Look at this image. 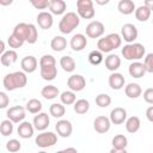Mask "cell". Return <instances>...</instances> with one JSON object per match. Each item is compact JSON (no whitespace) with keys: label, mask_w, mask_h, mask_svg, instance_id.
I'll return each instance as SVG.
<instances>
[{"label":"cell","mask_w":153,"mask_h":153,"mask_svg":"<svg viewBox=\"0 0 153 153\" xmlns=\"http://www.w3.org/2000/svg\"><path fill=\"white\" fill-rule=\"evenodd\" d=\"M2 84H4V87L7 91H14L17 88H23V87L26 86V84H27V76L22 71L7 73L4 76Z\"/></svg>","instance_id":"obj_1"},{"label":"cell","mask_w":153,"mask_h":153,"mask_svg":"<svg viewBox=\"0 0 153 153\" xmlns=\"http://www.w3.org/2000/svg\"><path fill=\"white\" fill-rule=\"evenodd\" d=\"M122 44V38L118 33L112 32L109 33L102 38L98 39L97 42V50H99L100 53H110L117 48H120Z\"/></svg>","instance_id":"obj_2"},{"label":"cell","mask_w":153,"mask_h":153,"mask_svg":"<svg viewBox=\"0 0 153 153\" xmlns=\"http://www.w3.org/2000/svg\"><path fill=\"white\" fill-rule=\"evenodd\" d=\"M121 54L126 60L134 61V60H140L145 56L146 54V48L141 43H129L126 44L121 49Z\"/></svg>","instance_id":"obj_3"},{"label":"cell","mask_w":153,"mask_h":153,"mask_svg":"<svg viewBox=\"0 0 153 153\" xmlns=\"http://www.w3.org/2000/svg\"><path fill=\"white\" fill-rule=\"evenodd\" d=\"M80 24V18L75 12H67L63 14V17L61 18L60 23H59V30L65 33L68 35L71 33L74 29H76Z\"/></svg>","instance_id":"obj_4"},{"label":"cell","mask_w":153,"mask_h":153,"mask_svg":"<svg viewBox=\"0 0 153 153\" xmlns=\"http://www.w3.org/2000/svg\"><path fill=\"white\" fill-rule=\"evenodd\" d=\"M76 11H78V16L81 17L82 19H92L96 14L92 0H78Z\"/></svg>","instance_id":"obj_5"},{"label":"cell","mask_w":153,"mask_h":153,"mask_svg":"<svg viewBox=\"0 0 153 153\" xmlns=\"http://www.w3.org/2000/svg\"><path fill=\"white\" fill-rule=\"evenodd\" d=\"M35 142L41 148H48L57 142V135L54 134L53 131H43L36 136Z\"/></svg>","instance_id":"obj_6"},{"label":"cell","mask_w":153,"mask_h":153,"mask_svg":"<svg viewBox=\"0 0 153 153\" xmlns=\"http://www.w3.org/2000/svg\"><path fill=\"white\" fill-rule=\"evenodd\" d=\"M6 116H7V120H10L12 123H20V122L24 121V118L26 116V110L22 105L11 106L7 110Z\"/></svg>","instance_id":"obj_7"},{"label":"cell","mask_w":153,"mask_h":153,"mask_svg":"<svg viewBox=\"0 0 153 153\" xmlns=\"http://www.w3.org/2000/svg\"><path fill=\"white\" fill-rule=\"evenodd\" d=\"M85 31H86V36H88L90 38H99V37H102L104 35L105 26H104V24L102 22L93 20L90 24H87Z\"/></svg>","instance_id":"obj_8"},{"label":"cell","mask_w":153,"mask_h":153,"mask_svg":"<svg viewBox=\"0 0 153 153\" xmlns=\"http://www.w3.org/2000/svg\"><path fill=\"white\" fill-rule=\"evenodd\" d=\"M121 35H122L121 38H123V39L129 44V43H134V41L137 38L139 32H137V29H136V26H135L134 24L127 23V24H124V25L122 26V29H121Z\"/></svg>","instance_id":"obj_9"},{"label":"cell","mask_w":153,"mask_h":153,"mask_svg":"<svg viewBox=\"0 0 153 153\" xmlns=\"http://www.w3.org/2000/svg\"><path fill=\"white\" fill-rule=\"evenodd\" d=\"M67 86L72 92H79L82 91L86 86V80L82 75L80 74H73L68 78L67 80Z\"/></svg>","instance_id":"obj_10"},{"label":"cell","mask_w":153,"mask_h":153,"mask_svg":"<svg viewBox=\"0 0 153 153\" xmlns=\"http://www.w3.org/2000/svg\"><path fill=\"white\" fill-rule=\"evenodd\" d=\"M49 123H50V118L47 112H38L33 117V121H32L33 128L39 131H44L49 127Z\"/></svg>","instance_id":"obj_11"},{"label":"cell","mask_w":153,"mask_h":153,"mask_svg":"<svg viewBox=\"0 0 153 153\" xmlns=\"http://www.w3.org/2000/svg\"><path fill=\"white\" fill-rule=\"evenodd\" d=\"M110 127H111V122H110L109 117H106V116H98L93 121V128L99 134H104V133L109 131Z\"/></svg>","instance_id":"obj_12"},{"label":"cell","mask_w":153,"mask_h":153,"mask_svg":"<svg viewBox=\"0 0 153 153\" xmlns=\"http://www.w3.org/2000/svg\"><path fill=\"white\" fill-rule=\"evenodd\" d=\"M55 129L61 137H69L73 131V126L68 120H60L55 124Z\"/></svg>","instance_id":"obj_13"},{"label":"cell","mask_w":153,"mask_h":153,"mask_svg":"<svg viewBox=\"0 0 153 153\" xmlns=\"http://www.w3.org/2000/svg\"><path fill=\"white\" fill-rule=\"evenodd\" d=\"M71 48L73 51H81L87 45V38L82 33H75L71 38Z\"/></svg>","instance_id":"obj_14"},{"label":"cell","mask_w":153,"mask_h":153,"mask_svg":"<svg viewBox=\"0 0 153 153\" xmlns=\"http://www.w3.org/2000/svg\"><path fill=\"white\" fill-rule=\"evenodd\" d=\"M37 24L41 29H44V30H48L53 26V23H54V19H53V14L50 12H45V11H42L37 14Z\"/></svg>","instance_id":"obj_15"},{"label":"cell","mask_w":153,"mask_h":153,"mask_svg":"<svg viewBox=\"0 0 153 153\" xmlns=\"http://www.w3.org/2000/svg\"><path fill=\"white\" fill-rule=\"evenodd\" d=\"M109 120L112 124H122L127 120V110L124 108H121V106L112 109L110 112Z\"/></svg>","instance_id":"obj_16"},{"label":"cell","mask_w":153,"mask_h":153,"mask_svg":"<svg viewBox=\"0 0 153 153\" xmlns=\"http://www.w3.org/2000/svg\"><path fill=\"white\" fill-rule=\"evenodd\" d=\"M37 59L32 55H29V56H25L20 61V66H22V69L23 72L26 74V73H33L36 69H37Z\"/></svg>","instance_id":"obj_17"},{"label":"cell","mask_w":153,"mask_h":153,"mask_svg":"<svg viewBox=\"0 0 153 153\" xmlns=\"http://www.w3.org/2000/svg\"><path fill=\"white\" fill-rule=\"evenodd\" d=\"M124 82H126V79L123 74L118 72H112L109 75V86L112 90H121L124 86Z\"/></svg>","instance_id":"obj_18"},{"label":"cell","mask_w":153,"mask_h":153,"mask_svg":"<svg viewBox=\"0 0 153 153\" xmlns=\"http://www.w3.org/2000/svg\"><path fill=\"white\" fill-rule=\"evenodd\" d=\"M18 135L22 137V139H30L32 135H33V131H35V128L32 126V123L27 122V121H23L19 123L18 126Z\"/></svg>","instance_id":"obj_19"},{"label":"cell","mask_w":153,"mask_h":153,"mask_svg":"<svg viewBox=\"0 0 153 153\" xmlns=\"http://www.w3.org/2000/svg\"><path fill=\"white\" fill-rule=\"evenodd\" d=\"M128 72H129L130 76H133L135 79H139V78H141V76H143L146 74V68H145L142 62L135 61V62H131L129 65Z\"/></svg>","instance_id":"obj_20"},{"label":"cell","mask_w":153,"mask_h":153,"mask_svg":"<svg viewBox=\"0 0 153 153\" xmlns=\"http://www.w3.org/2000/svg\"><path fill=\"white\" fill-rule=\"evenodd\" d=\"M67 4L63 0H49V10L51 14L60 16L66 12Z\"/></svg>","instance_id":"obj_21"},{"label":"cell","mask_w":153,"mask_h":153,"mask_svg":"<svg viewBox=\"0 0 153 153\" xmlns=\"http://www.w3.org/2000/svg\"><path fill=\"white\" fill-rule=\"evenodd\" d=\"M17 60H18V54H17V51L13 50V49L6 50V51L0 56V62H1V65L5 66V67H10V66L13 65Z\"/></svg>","instance_id":"obj_22"},{"label":"cell","mask_w":153,"mask_h":153,"mask_svg":"<svg viewBox=\"0 0 153 153\" xmlns=\"http://www.w3.org/2000/svg\"><path fill=\"white\" fill-rule=\"evenodd\" d=\"M121 66V59L116 54H109L105 57V68L110 72H116Z\"/></svg>","instance_id":"obj_23"},{"label":"cell","mask_w":153,"mask_h":153,"mask_svg":"<svg viewBox=\"0 0 153 153\" xmlns=\"http://www.w3.org/2000/svg\"><path fill=\"white\" fill-rule=\"evenodd\" d=\"M124 93L128 98H131V99H136L141 96L142 93V90H141V86L136 82H130L128 84L126 87H124Z\"/></svg>","instance_id":"obj_24"},{"label":"cell","mask_w":153,"mask_h":153,"mask_svg":"<svg viewBox=\"0 0 153 153\" xmlns=\"http://www.w3.org/2000/svg\"><path fill=\"white\" fill-rule=\"evenodd\" d=\"M27 32H29V24L26 23H19L14 26L12 35L19 39H22L23 42H26V37H27Z\"/></svg>","instance_id":"obj_25"},{"label":"cell","mask_w":153,"mask_h":153,"mask_svg":"<svg viewBox=\"0 0 153 153\" xmlns=\"http://www.w3.org/2000/svg\"><path fill=\"white\" fill-rule=\"evenodd\" d=\"M39 68H41V76H42L43 80L51 81L57 75L56 65H54V66H47V67H39Z\"/></svg>","instance_id":"obj_26"},{"label":"cell","mask_w":153,"mask_h":153,"mask_svg":"<svg viewBox=\"0 0 153 153\" xmlns=\"http://www.w3.org/2000/svg\"><path fill=\"white\" fill-rule=\"evenodd\" d=\"M60 94V91L56 86L54 85H47L44 86L42 90H41V96L47 99V100H50V99H55L57 96Z\"/></svg>","instance_id":"obj_27"},{"label":"cell","mask_w":153,"mask_h":153,"mask_svg":"<svg viewBox=\"0 0 153 153\" xmlns=\"http://www.w3.org/2000/svg\"><path fill=\"white\" fill-rule=\"evenodd\" d=\"M117 8H118L120 13L128 16V14H131L136 7H135L134 1H131V0H121L117 5Z\"/></svg>","instance_id":"obj_28"},{"label":"cell","mask_w":153,"mask_h":153,"mask_svg":"<svg viewBox=\"0 0 153 153\" xmlns=\"http://www.w3.org/2000/svg\"><path fill=\"white\" fill-rule=\"evenodd\" d=\"M140 126H141V122H140V118L137 116H131V117L126 120V129L130 134L136 133L140 129Z\"/></svg>","instance_id":"obj_29"},{"label":"cell","mask_w":153,"mask_h":153,"mask_svg":"<svg viewBox=\"0 0 153 153\" xmlns=\"http://www.w3.org/2000/svg\"><path fill=\"white\" fill-rule=\"evenodd\" d=\"M67 47V41L63 36H55L50 42V48L54 51H62Z\"/></svg>","instance_id":"obj_30"},{"label":"cell","mask_w":153,"mask_h":153,"mask_svg":"<svg viewBox=\"0 0 153 153\" xmlns=\"http://www.w3.org/2000/svg\"><path fill=\"white\" fill-rule=\"evenodd\" d=\"M60 66L62 67V69L67 73H72L74 69H75V61L73 57L68 56V55H65L60 59Z\"/></svg>","instance_id":"obj_31"},{"label":"cell","mask_w":153,"mask_h":153,"mask_svg":"<svg viewBox=\"0 0 153 153\" xmlns=\"http://www.w3.org/2000/svg\"><path fill=\"white\" fill-rule=\"evenodd\" d=\"M134 12H135V18L139 22H147L149 19V17H151V10L147 8L143 5H141L137 8H135Z\"/></svg>","instance_id":"obj_32"},{"label":"cell","mask_w":153,"mask_h":153,"mask_svg":"<svg viewBox=\"0 0 153 153\" xmlns=\"http://www.w3.org/2000/svg\"><path fill=\"white\" fill-rule=\"evenodd\" d=\"M73 109L76 114L84 115L90 110V102L86 100V99H78V100H75V103L73 105Z\"/></svg>","instance_id":"obj_33"},{"label":"cell","mask_w":153,"mask_h":153,"mask_svg":"<svg viewBox=\"0 0 153 153\" xmlns=\"http://www.w3.org/2000/svg\"><path fill=\"white\" fill-rule=\"evenodd\" d=\"M111 143H112V148H115V149H126V147L128 145V139L123 134H118V135L114 136Z\"/></svg>","instance_id":"obj_34"},{"label":"cell","mask_w":153,"mask_h":153,"mask_svg":"<svg viewBox=\"0 0 153 153\" xmlns=\"http://www.w3.org/2000/svg\"><path fill=\"white\" fill-rule=\"evenodd\" d=\"M66 112L65 105H62L61 103H54L49 106V114L55 117V118H61Z\"/></svg>","instance_id":"obj_35"},{"label":"cell","mask_w":153,"mask_h":153,"mask_svg":"<svg viewBox=\"0 0 153 153\" xmlns=\"http://www.w3.org/2000/svg\"><path fill=\"white\" fill-rule=\"evenodd\" d=\"M25 110L29 111L30 114H38V112H41V110H42V103H41V100H38L36 98H32V99L27 100L26 106H25Z\"/></svg>","instance_id":"obj_36"},{"label":"cell","mask_w":153,"mask_h":153,"mask_svg":"<svg viewBox=\"0 0 153 153\" xmlns=\"http://www.w3.org/2000/svg\"><path fill=\"white\" fill-rule=\"evenodd\" d=\"M60 99L62 105H72L75 103L76 97H75V93L72 91H63L60 96Z\"/></svg>","instance_id":"obj_37"},{"label":"cell","mask_w":153,"mask_h":153,"mask_svg":"<svg viewBox=\"0 0 153 153\" xmlns=\"http://www.w3.org/2000/svg\"><path fill=\"white\" fill-rule=\"evenodd\" d=\"M87 59H88V62L91 65L98 66L103 62V53H100L99 50H92V51H90Z\"/></svg>","instance_id":"obj_38"},{"label":"cell","mask_w":153,"mask_h":153,"mask_svg":"<svg viewBox=\"0 0 153 153\" xmlns=\"http://www.w3.org/2000/svg\"><path fill=\"white\" fill-rule=\"evenodd\" d=\"M96 104L99 108H108L111 104V97L106 93H99L96 97Z\"/></svg>","instance_id":"obj_39"},{"label":"cell","mask_w":153,"mask_h":153,"mask_svg":"<svg viewBox=\"0 0 153 153\" xmlns=\"http://www.w3.org/2000/svg\"><path fill=\"white\" fill-rule=\"evenodd\" d=\"M0 133L2 136H8L13 133V123L10 120H4L0 123Z\"/></svg>","instance_id":"obj_40"},{"label":"cell","mask_w":153,"mask_h":153,"mask_svg":"<svg viewBox=\"0 0 153 153\" xmlns=\"http://www.w3.org/2000/svg\"><path fill=\"white\" fill-rule=\"evenodd\" d=\"M37 38H38V32H37L36 26L33 24H29V32H27L26 42L29 44H33L37 42Z\"/></svg>","instance_id":"obj_41"},{"label":"cell","mask_w":153,"mask_h":153,"mask_svg":"<svg viewBox=\"0 0 153 153\" xmlns=\"http://www.w3.org/2000/svg\"><path fill=\"white\" fill-rule=\"evenodd\" d=\"M20 148H22V143L17 139H11L6 142V149L11 153H16V152L20 151Z\"/></svg>","instance_id":"obj_42"},{"label":"cell","mask_w":153,"mask_h":153,"mask_svg":"<svg viewBox=\"0 0 153 153\" xmlns=\"http://www.w3.org/2000/svg\"><path fill=\"white\" fill-rule=\"evenodd\" d=\"M56 65V60L53 55L45 54L39 59V67H47V66H54Z\"/></svg>","instance_id":"obj_43"},{"label":"cell","mask_w":153,"mask_h":153,"mask_svg":"<svg viewBox=\"0 0 153 153\" xmlns=\"http://www.w3.org/2000/svg\"><path fill=\"white\" fill-rule=\"evenodd\" d=\"M143 66L146 68V73H153V54L152 53L146 55L143 60Z\"/></svg>","instance_id":"obj_44"},{"label":"cell","mask_w":153,"mask_h":153,"mask_svg":"<svg viewBox=\"0 0 153 153\" xmlns=\"http://www.w3.org/2000/svg\"><path fill=\"white\" fill-rule=\"evenodd\" d=\"M7 43H8L10 48H13V50H14V49H17V48H20V47L24 44V42H23L22 39H19V38H17V37H14L13 35H11V36L8 37Z\"/></svg>","instance_id":"obj_45"},{"label":"cell","mask_w":153,"mask_h":153,"mask_svg":"<svg viewBox=\"0 0 153 153\" xmlns=\"http://www.w3.org/2000/svg\"><path fill=\"white\" fill-rule=\"evenodd\" d=\"M30 2L37 10H45L49 7V0H31Z\"/></svg>","instance_id":"obj_46"},{"label":"cell","mask_w":153,"mask_h":153,"mask_svg":"<svg viewBox=\"0 0 153 153\" xmlns=\"http://www.w3.org/2000/svg\"><path fill=\"white\" fill-rule=\"evenodd\" d=\"M8 104H10V98H8V96H7L5 92L0 91V109L7 108Z\"/></svg>","instance_id":"obj_47"},{"label":"cell","mask_w":153,"mask_h":153,"mask_svg":"<svg viewBox=\"0 0 153 153\" xmlns=\"http://www.w3.org/2000/svg\"><path fill=\"white\" fill-rule=\"evenodd\" d=\"M143 99L146 103L148 104H153V88L148 87L145 92H143Z\"/></svg>","instance_id":"obj_48"},{"label":"cell","mask_w":153,"mask_h":153,"mask_svg":"<svg viewBox=\"0 0 153 153\" xmlns=\"http://www.w3.org/2000/svg\"><path fill=\"white\" fill-rule=\"evenodd\" d=\"M146 116H147V118H148L149 122L153 121V106H152V105L148 106V109H147V111H146Z\"/></svg>","instance_id":"obj_49"},{"label":"cell","mask_w":153,"mask_h":153,"mask_svg":"<svg viewBox=\"0 0 153 153\" xmlns=\"http://www.w3.org/2000/svg\"><path fill=\"white\" fill-rule=\"evenodd\" d=\"M56 153H78V151L74 148V147H68V148H65V149H61Z\"/></svg>","instance_id":"obj_50"},{"label":"cell","mask_w":153,"mask_h":153,"mask_svg":"<svg viewBox=\"0 0 153 153\" xmlns=\"http://www.w3.org/2000/svg\"><path fill=\"white\" fill-rule=\"evenodd\" d=\"M6 51V45H5V42L0 39V56Z\"/></svg>","instance_id":"obj_51"},{"label":"cell","mask_w":153,"mask_h":153,"mask_svg":"<svg viewBox=\"0 0 153 153\" xmlns=\"http://www.w3.org/2000/svg\"><path fill=\"white\" fill-rule=\"evenodd\" d=\"M13 1L12 0H0V5L1 6H10Z\"/></svg>","instance_id":"obj_52"},{"label":"cell","mask_w":153,"mask_h":153,"mask_svg":"<svg viewBox=\"0 0 153 153\" xmlns=\"http://www.w3.org/2000/svg\"><path fill=\"white\" fill-rule=\"evenodd\" d=\"M143 6H146L147 8H149V10H152V6H153V1H152V0H147V1H145V4H143Z\"/></svg>","instance_id":"obj_53"},{"label":"cell","mask_w":153,"mask_h":153,"mask_svg":"<svg viewBox=\"0 0 153 153\" xmlns=\"http://www.w3.org/2000/svg\"><path fill=\"white\" fill-rule=\"evenodd\" d=\"M110 153H128L126 149H115V148H111L110 149Z\"/></svg>","instance_id":"obj_54"},{"label":"cell","mask_w":153,"mask_h":153,"mask_svg":"<svg viewBox=\"0 0 153 153\" xmlns=\"http://www.w3.org/2000/svg\"><path fill=\"white\" fill-rule=\"evenodd\" d=\"M109 2V0H105V1H99V0H96V4L98 5H106Z\"/></svg>","instance_id":"obj_55"},{"label":"cell","mask_w":153,"mask_h":153,"mask_svg":"<svg viewBox=\"0 0 153 153\" xmlns=\"http://www.w3.org/2000/svg\"><path fill=\"white\" fill-rule=\"evenodd\" d=\"M38 153H47V152H44V151H41V152H38Z\"/></svg>","instance_id":"obj_56"}]
</instances>
